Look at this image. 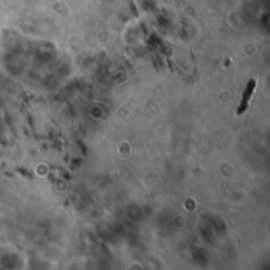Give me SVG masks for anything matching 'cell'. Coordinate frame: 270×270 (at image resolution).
<instances>
[{"mask_svg": "<svg viewBox=\"0 0 270 270\" xmlns=\"http://www.w3.org/2000/svg\"><path fill=\"white\" fill-rule=\"evenodd\" d=\"M258 85V81L256 79H251L248 83V85L245 87V92H244V97H242V103L239 106V114H244L247 111V107L249 104V101H251V97L254 93V87Z\"/></svg>", "mask_w": 270, "mask_h": 270, "instance_id": "1", "label": "cell"}]
</instances>
